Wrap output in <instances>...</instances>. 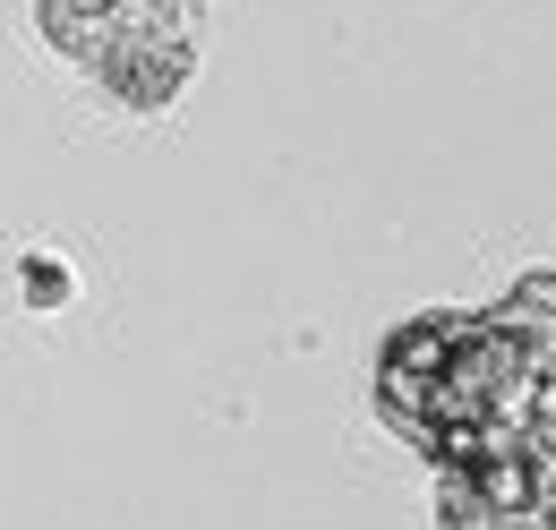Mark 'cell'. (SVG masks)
I'll return each instance as SVG.
<instances>
[{
    "label": "cell",
    "instance_id": "1",
    "mask_svg": "<svg viewBox=\"0 0 556 530\" xmlns=\"http://www.w3.org/2000/svg\"><path fill=\"white\" fill-rule=\"evenodd\" d=\"M556 377L496 308H428L403 317L377 351V411L386 428L437 470H480L548 445Z\"/></svg>",
    "mask_w": 556,
    "mask_h": 530
},
{
    "label": "cell",
    "instance_id": "2",
    "mask_svg": "<svg viewBox=\"0 0 556 530\" xmlns=\"http://www.w3.org/2000/svg\"><path fill=\"white\" fill-rule=\"evenodd\" d=\"M198 43L206 35H129V43H112L94 77L129 103V112H172L180 103V86L198 77Z\"/></svg>",
    "mask_w": 556,
    "mask_h": 530
},
{
    "label": "cell",
    "instance_id": "3",
    "mask_svg": "<svg viewBox=\"0 0 556 530\" xmlns=\"http://www.w3.org/2000/svg\"><path fill=\"white\" fill-rule=\"evenodd\" d=\"M496 317L522 333V342H531V359L556 377V274H522V282L496 300Z\"/></svg>",
    "mask_w": 556,
    "mask_h": 530
},
{
    "label": "cell",
    "instance_id": "4",
    "mask_svg": "<svg viewBox=\"0 0 556 530\" xmlns=\"http://www.w3.org/2000/svg\"><path fill=\"white\" fill-rule=\"evenodd\" d=\"M26 291H35V300H43V308H52V300H70V274H61V265H26Z\"/></svg>",
    "mask_w": 556,
    "mask_h": 530
},
{
    "label": "cell",
    "instance_id": "5",
    "mask_svg": "<svg viewBox=\"0 0 556 530\" xmlns=\"http://www.w3.org/2000/svg\"><path fill=\"white\" fill-rule=\"evenodd\" d=\"M531 470H540V496H548V505H556V437H548V445H540V454H531Z\"/></svg>",
    "mask_w": 556,
    "mask_h": 530
}]
</instances>
